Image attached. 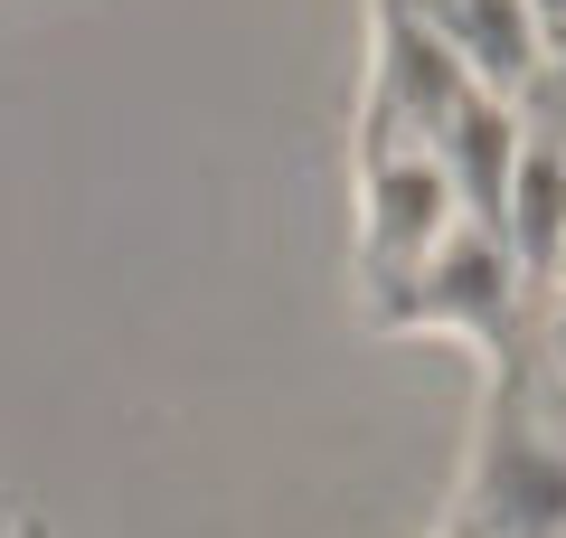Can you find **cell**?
<instances>
[{
	"label": "cell",
	"instance_id": "4",
	"mask_svg": "<svg viewBox=\"0 0 566 538\" xmlns=\"http://www.w3.org/2000/svg\"><path fill=\"white\" fill-rule=\"evenodd\" d=\"M491 510H501V529H566V454L510 444L491 463Z\"/></svg>",
	"mask_w": 566,
	"mask_h": 538
},
{
	"label": "cell",
	"instance_id": "3",
	"mask_svg": "<svg viewBox=\"0 0 566 538\" xmlns=\"http://www.w3.org/2000/svg\"><path fill=\"white\" fill-rule=\"evenodd\" d=\"M501 246L520 275H547L566 256V152L547 142H520V170L501 189Z\"/></svg>",
	"mask_w": 566,
	"mask_h": 538
},
{
	"label": "cell",
	"instance_id": "2",
	"mask_svg": "<svg viewBox=\"0 0 566 538\" xmlns=\"http://www.w3.org/2000/svg\"><path fill=\"white\" fill-rule=\"evenodd\" d=\"M434 39L453 48V66H463L482 95H520L528 76H538V20H528V0H444V29Z\"/></svg>",
	"mask_w": 566,
	"mask_h": 538
},
{
	"label": "cell",
	"instance_id": "1",
	"mask_svg": "<svg viewBox=\"0 0 566 538\" xmlns=\"http://www.w3.org/2000/svg\"><path fill=\"white\" fill-rule=\"evenodd\" d=\"M510 283H520V265H510L501 227L453 218V237L416 265V293H406V312H416V321H444V331H501Z\"/></svg>",
	"mask_w": 566,
	"mask_h": 538
},
{
	"label": "cell",
	"instance_id": "5",
	"mask_svg": "<svg viewBox=\"0 0 566 538\" xmlns=\"http://www.w3.org/2000/svg\"><path fill=\"white\" fill-rule=\"evenodd\" d=\"M528 20H538L547 48H557V39H566V0H528Z\"/></svg>",
	"mask_w": 566,
	"mask_h": 538
},
{
	"label": "cell",
	"instance_id": "6",
	"mask_svg": "<svg viewBox=\"0 0 566 538\" xmlns=\"http://www.w3.org/2000/svg\"><path fill=\"white\" fill-rule=\"evenodd\" d=\"M501 538H566V529H501Z\"/></svg>",
	"mask_w": 566,
	"mask_h": 538
},
{
	"label": "cell",
	"instance_id": "7",
	"mask_svg": "<svg viewBox=\"0 0 566 538\" xmlns=\"http://www.w3.org/2000/svg\"><path fill=\"white\" fill-rule=\"evenodd\" d=\"M557 95H566V39H557Z\"/></svg>",
	"mask_w": 566,
	"mask_h": 538
},
{
	"label": "cell",
	"instance_id": "8",
	"mask_svg": "<svg viewBox=\"0 0 566 538\" xmlns=\"http://www.w3.org/2000/svg\"><path fill=\"white\" fill-rule=\"evenodd\" d=\"M557 369H566V321H557Z\"/></svg>",
	"mask_w": 566,
	"mask_h": 538
}]
</instances>
